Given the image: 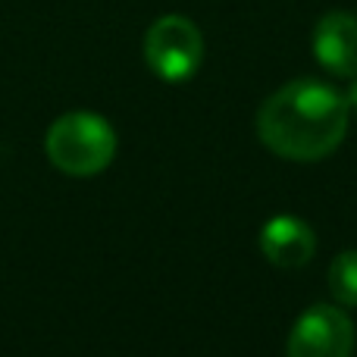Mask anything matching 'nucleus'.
<instances>
[{
	"mask_svg": "<svg viewBox=\"0 0 357 357\" xmlns=\"http://www.w3.org/2000/svg\"><path fill=\"white\" fill-rule=\"evenodd\" d=\"M345 100H348V107L357 113V75H354V82H351V88H348V94H345Z\"/></svg>",
	"mask_w": 357,
	"mask_h": 357,
	"instance_id": "8",
	"label": "nucleus"
},
{
	"mask_svg": "<svg viewBox=\"0 0 357 357\" xmlns=\"http://www.w3.org/2000/svg\"><path fill=\"white\" fill-rule=\"evenodd\" d=\"M289 357H351L354 323L335 304H314L291 326L285 342Z\"/></svg>",
	"mask_w": 357,
	"mask_h": 357,
	"instance_id": "4",
	"label": "nucleus"
},
{
	"mask_svg": "<svg viewBox=\"0 0 357 357\" xmlns=\"http://www.w3.org/2000/svg\"><path fill=\"white\" fill-rule=\"evenodd\" d=\"M260 251L276 266H304L317 251L314 229L298 216L279 213L260 229Z\"/></svg>",
	"mask_w": 357,
	"mask_h": 357,
	"instance_id": "6",
	"label": "nucleus"
},
{
	"mask_svg": "<svg viewBox=\"0 0 357 357\" xmlns=\"http://www.w3.org/2000/svg\"><path fill=\"white\" fill-rule=\"evenodd\" d=\"M351 119L345 94L317 79H298L264 100L257 113V135L276 157L314 163L342 144Z\"/></svg>",
	"mask_w": 357,
	"mask_h": 357,
	"instance_id": "1",
	"label": "nucleus"
},
{
	"mask_svg": "<svg viewBox=\"0 0 357 357\" xmlns=\"http://www.w3.org/2000/svg\"><path fill=\"white\" fill-rule=\"evenodd\" d=\"M47 160L66 176H98L116 157V132L91 110H73L54 119L44 138Z\"/></svg>",
	"mask_w": 357,
	"mask_h": 357,
	"instance_id": "2",
	"label": "nucleus"
},
{
	"mask_svg": "<svg viewBox=\"0 0 357 357\" xmlns=\"http://www.w3.org/2000/svg\"><path fill=\"white\" fill-rule=\"evenodd\" d=\"M314 56L326 73L339 79L357 75V16L351 13H326L314 29Z\"/></svg>",
	"mask_w": 357,
	"mask_h": 357,
	"instance_id": "5",
	"label": "nucleus"
},
{
	"mask_svg": "<svg viewBox=\"0 0 357 357\" xmlns=\"http://www.w3.org/2000/svg\"><path fill=\"white\" fill-rule=\"evenodd\" d=\"M329 291L342 307H357V251H342L329 266Z\"/></svg>",
	"mask_w": 357,
	"mask_h": 357,
	"instance_id": "7",
	"label": "nucleus"
},
{
	"mask_svg": "<svg viewBox=\"0 0 357 357\" xmlns=\"http://www.w3.org/2000/svg\"><path fill=\"white\" fill-rule=\"evenodd\" d=\"M144 60L163 82H188L204 63V35L185 16H160L144 35Z\"/></svg>",
	"mask_w": 357,
	"mask_h": 357,
	"instance_id": "3",
	"label": "nucleus"
}]
</instances>
